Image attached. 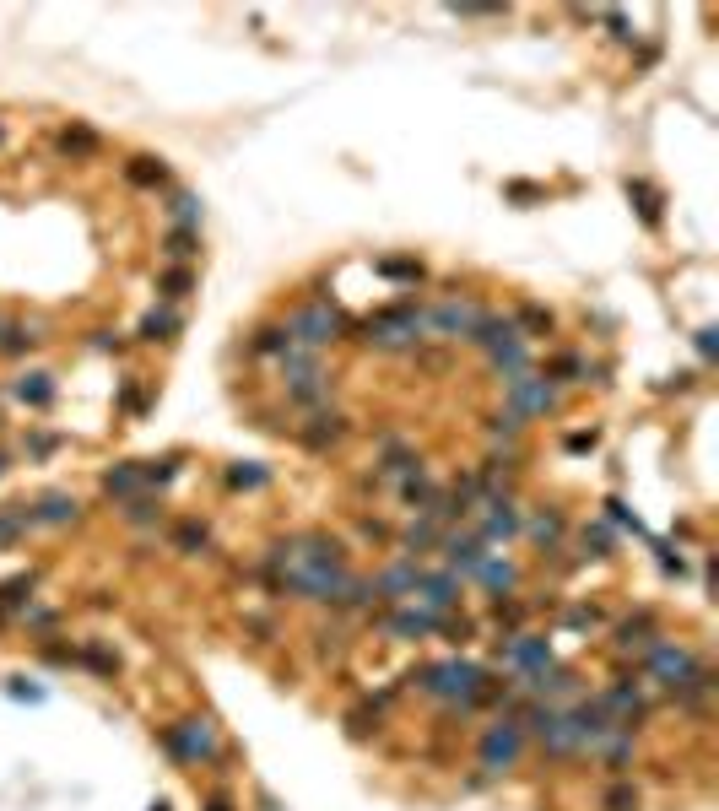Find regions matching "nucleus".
I'll list each match as a JSON object with an SVG mask.
<instances>
[{
    "label": "nucleus",
    "instance_id": "obj_1",
    "mask_svg": "<svg viewBox=\"0 0 719 811\" xmlns=\"http://www.w3.org/2000/svg\"><path fill=\"white\" fill-rule=\"evenodd\" d=\"M428 336V314L417 303H390V309L368 314L363 319V341L368 347H384V352H406Z\"/></svg>",
    "mask_w": 719,
    "mask_h": 811
},
{
    "label": "nucleus",
    "instance_id": "obj_2",
    "mask_svg": "<svg viewBox=\"0 0 719 811\" xmlns=\"http://www.w3.org/2000/svg\"><path fill=\"white\" fill-rule=\"evenodd\" d=\"M487 676L471 666V660H444V666H428L422 671V687H428L433 698H449V703H460V709H471V703H482L487 693Z\"/></svg>",
    "mask_w": 719,
    "mask_h": 811
},
{
    "label": "nucleus",
    "instance_id": "obj_3",
    "mask_svg": "<svg viewBox=\"0 0 719 811\" xmlns=\"http://www.w3.org/2000/svg\"><path fill=\"white\" fill-rule=\"evenodd\" d=\"M341 330H346V319H341V309H330L325 298H319V303H303V309L287 314V336H292V347H303V352L341 341Z\"/></svg>",
    "mask_w": 719,
    "mask_h": 811
},
{
    "label": "nucleus",
    "instance_id": "obj_4",
    "mask_svg": "<svg viewBox=\"0 0 719 811\" xmlns=\"http://www.w3.org/2000/svg\"><path fill=\"white\" fill-rule=\"evenodd\" d=\"M163 747L179 757L184 768H201V763H217V730H211V720H179L163 730Z\"/></svg>",
    "mask_w": 719,
    "mask_h": 811
},
{
    "label": "nucleus",
    "instance_id": "obj_5",
    "mask_svg": "<svg viewBox=\"0 0 719 811\" xmlns=\"http://www.w3.org/2000/svg\"><path fill=\"white\" fill-rule=\"evenodd\" d=\"M503 401H509V428H525V417H541V411L557 406V390H552V379L519 374V379H509Z\"/></svg>",
    "mask_w": 719,
    "mask_h": 811
},
{
    "label": "nucleus",
    "instance_id": "obj_6",
    "mask_svg": "<svg viewBox=\"0 0 719 811\" xmlns=\"http://www.w3.org/2000/svg\"><path fill=\"white\" fill-rule=\"evenodd\" d=\"M644 671L655 676L660 687H671V693H676V687H682L687 676L698 671V655H692L687 644H671V638H660V644L644 655Z\"/></svg>",
    "mask_w": 719,
    "mask_h": 811
},
{
    "label": "nucleus",
    "instance_id": "obj_7",
    "mask_svg": "<svg viewBox=\"0 0 719 811\" xmlns=\"http://www.w3.org/2000/svg\"><path fill=\"white\" fill-rule=\"evenodd\" d=\"M482 319H487V309H476V303H465V298H444L438 309H428V330L444 341H460V336L471 341Z\"/></svg>",
    "mask_w": 719,
    "mask_h": 811
},
{
    "label": "nucleus",
    "instance_id": "obj_8",
    "mask_svg": "<svg viewBox=\"0 0 719 811\" xmlns=\"http://www.w3.org/2000/svg\"><path fill=\"white\" fill-rule=\"evenodd\" d=\"M530 725H536V741H541L547 752H557V757L584 752V741H579V730H574V714H563V709H536V714H530Z\"/></svg>",
    "mask_w": 719,
    "mask_h": 811
},
{
    "label": "nucleus",
    "instance_id": "obj_9",
    "mask_svg": "<svg viewBox=\"0 0 719 811\" xmlns=\"http://www.w3.org/2000/svg\"><path fill=\"white\" fill-rule=\"evenodd\" d=\"M519 752H525V730H519L514 720H498L482 736V768H492V774H503V768L519 763Z\"/></svg>",
    "mask_w": 719,
    "mask_h": 811
},
{
    "label": "nucleus",
    "instance_id": "obj_10",
    "mask_svg": "<svg viewBox=\"0 0 719 811\" xmlns=\"http://www.w3.org/2000/svg\"><path fill=\"white\" fill-rule=\"evenodd\" d=\"M368 584H374V601H406V595H417L422 568L417 563H395V568H384V574L368 579Z\"/></svg>",
    "mask_w": 719,
    "mask_h": 811
},
{
    "label": "nucleus",
    "instance_id": "obj_11",
    "mask_svg": "<svg viewBox=\"0 0 719 811\" xmlns=\"http://www.w3.org/2000/svg\"><path fill=\"white\" fill-rule=\"evenodd\" d=\"M384 633H390V638H428V633H444V617H438V611L411 606V611H395V617H384Z\"/></svg>",
    "mask_w": 719,
    "mask_h": 811
},
{
    "label": "nucleus",
    "instance_id": "obj_12",
    "mask_svg": "<svg viewBox=\"0 0 719 811\" xmlns=\"http://www.w3.org/2000/svg\"><path fill=\"white\" fill-rule=\"evenodd\" d=\"M503 660H509V666H519V671H541V666H552V644H547V638L519 633V638H509V644H503Z\"/></svg>",
    "mask_w": 719,
    "mask_h": 811
},
{
    "label": "nucleus",
    "instance_id": "obj_13",
    "mask_svg": "<svg viewBox=\"0 0 719 811\" xmlns=\"http://www.w3.org/2000/svg\"><path fill=\"white\" fill-rule=\"evenodd\" d=\"M411 601H417L422 611H438V617H444V611L460 601V579L455 574H438V579L422 574V584H417V595H411Z\"/></svg>",
    "mask_w": 719,
    "mask_h": 811
},
{
    "label": "nucleus",
    "instance_id": "obj_14",
    "mask_svg": "<svg viewBox=\"0 0 719 811\" xmlns=\"http://www.w3.org/2000/svg\"><path fill=\"white\" fill-rule=\"evenodd\" d=\"M476 347H482V352H503V347H514V341H525V336H519V325H514V319H482V325H476Z\"/></svg>",
    "mask_w": 719,
    "mask_h": 811
},
{
    "label": "nucleus",
    "instance_id": "obj_15",
    "mask_svg": "<svg viewBox=\"0 0 719 811\" xmlns=\"http://www.w3.org/2000/svg\"><path fill=\"white\" fill-rule=\"evenodd\" d=\"M444 552H449V568H455V574H476V568H482V557H487V547L476 536H449Z\"/></svg>",
    "mask_w": 719,
    "mask_h": 811
},
{
    "label": "nucleus",
    "instance_id": "obj_16",
    "mask_svg": "<svg viewBox=\"0 0 719 811\" xmlns=\"http://www.w3.org/2000/svg\"><path fill=\"white\" fill-rule=\"evenodd\" d=\"M660 638H655V628H649V617H638V622H622L617 628V649L622 655H649Z\"/></svg>",
    "mask_w": 719,
    "mask_h": 811
},
{
    "label": "nucleus",
    "instance_id": "obj_17",
    "mask_svg": "<svg viewBox=\"0 0 719 811\" xmlns=\"http://www.w3.org/2000/svg\"><path fill=\"white\" fill-rule=\"evenodd\" d=\"M76 514H82V503L76 498H65V493H49L44 503L33 509V525H71Z\"/></svg>",
    "mask_w": 719,
    "mask_h": 811
},
{
    "label": "nucleus",
    "instance_id": "obj_18",
    "mask_svg": "<svg viewBox=\"0 0 719 811\" xmlns=\"http://www.w3.org/2000/svg\"><path fill=\"white\" fill-rule=\"evenodd\" d=\"M514 530H519V514L509 509V503L492 498V503H487V514H482V536H487V541H509Z\"/></svg>",
    "mask_w": 719,
    "mask_h": 811
},
{
    "label": "nucleus",
    "instance_id": "obj_19",
    "mask_svg": "<svg viewBox=\"0 0 719 811\" xmlns=\"http://www.w3.org/2000/svg\"><path fill=\"white\" fill-rule=\"evenodd\" d=\"M179 325H184L179 309H152L141 319V341H173V336H179Z\"/></svg>",
    "mask_w": 719,
    "mask_h": 811
},
{
    "label": "nucleus",
    "instance_id": "obj_20",
    "mask_svg": "<svg viewBox=\"0 0 719 811\" xmlns=\"http://www.w3.org/2000/svg\"><path fill=\"white\" fill-rule=\"evenodd\" d=\"M141 465H114V471L109 476H103V493H109V498H136L141 493Z\"/></svg>",
    "mask_w": 719,
    "mask_h": 811
},
{
    "label": "nucleus",
    "instance_id": "obj_21",
    "mask_svg": "<svg viewBox=\"0 0 719 811\" xmlns=\"http://www.w3.org/2000/svg\"><path fill=\"white\" fill-rule=\"evenodd\" d=\"M168 217H173V228H190V233H201V201H195L190 190H179L168 201Z\"/></svg>",
    "mask_w": 719,
    "mask_h": 811
},
{
    "label": "nucleus",
    "instance_id": "obj_22",
    "mask_svg": "<svg viewBox=\"0 0 719 811\" xmlns=\"http://www.w3.org/2000/svg\"><path fill=\"white\" fill-rule=\"evenodd\" d=\"M17 401H22V406H49V401H55V379H49V374L17 379Z\"/></svg>",
    "mask_w": 719,
    "mask_h": 811
},
{
    "label": "nucleus",
    "instance_id": "obj_23",
    "mask_svg": "<svg viewBox=\"0 0 719 811\" xmlns=\"http://www.w3.org/2000/svg\"><path fill=\"white\" fill-rule=\"evenodd\" d=\"M190 287H195L190 265H173V271H163V276H157V298H168V303L190 298Z\"/></svg>",
    "mask_w": 719,
    "mask_h": 811
},
{
    "label": "nucleus",
    "instance_id": "obj_24",
    "mask_svg": "<svg viewBox=\"0 0 719 811\" xmlns=\"http://www.w3.org/2000/svg\"><path fill=\"white\" fill-rule=\"evenodd\" d=\"M476 579H482L487 590H514V579H519V574H514V563H498V557L487 552V557H482V568H476Z\"/></svg>",
    "mask_w": 719,
    "mask_h": 811
},
{
    "label": "nucleus",
    "instance_id": "obj_25",
    "mask_svg": "<svg viewBox=\"0 0 719 811\" xmlns=\"http://www.w3.org/2000/svg\"><path fill=\"white\" fill-rule=\"evenodd\" d=\"M125 179H130V184H141V190H157V184H168V168H163V163H152V157H136V163L125 168Z\"/></svg>",
    "mask_w": 719,
    "mask_h": 811
},
{
    "label": "nucleus",
    "instance_id": "obj_26",
    "mask_svg": "<svg viewBox=\"0 0 719 811\" xmlns=\"http://www.w3.org/2000/svg\"><path fill=\"white\" fill-rule=\"evenodd\" d=\"M341 433H346L341 417H314V428H303V444H309V449H325V444H336Z\"/></svg>",
    "mask_w": 719,
    "mask_h": 811
},
{
    "label": "nucleus",
    "instance_id": "obj_27",
    "mask_svg": "<svg viewBox=\"0 0 719 811\" xmlns=\"http://www.w3.org/2000/svg\"><path fill=\"white\" fill-rule=\"evenodd\" d=\"M195 249H201V233H190V228H173V233L163 238V255H168V260H190Z\"/></svg>",
    "mask_w": 719,
    "mask_h": 811
},
{
    "label": "nucleus",
    "instance_id": "obj_28",
    "mask_svg": "<svg viewBox=\"0 0 719 811\" xmlns=\"http://www.w3.org/2000/svg\"><path fill=\"white\" fill-rule=\"evenodd\" d=\"M292 347V336H287V325L282 330H276V325H265V330H255V352L260 357H282Z\"/></svg>",
    "mask_w": 719,
    "mask_h": 811
},
{
    "label": "nucleus",
    "instance_id": "obj_29",
    "mask_svg": "<svg viewBox=\"0 0 719 811\" xmlns=\"http://www.w3.org/2000/svg\"><path fill=\"white\" fill-rule=\"evenodd\" d=\"M628 195L638 201V211H644V222H649V228H655V222H660V195L649 190L644 179H628Z\"/></svg>",
    "mask_w": 719,
    "mask_h": 811
},
{
    "label": "nucleus",
    "instance_id": "obj_30",
    "mask_svg": "<svg viewBox=\"0 0 719 811\" xmlns=\"http://www.w3.org/2000/svg\"><path fill=\"white\" fill-rule=\"evenodd\" d=\"M173 547H179V552H206L211 547V530L206 525H179V530H173Z\"/></svg>",
    "mask_w": 719,
    "mask_h": 811
},
{
    "label": "nucleus",
    "instance_id": "obj_31",
    "mask_svg": "<svg viewBox=\"0 0 719 811\" xmlns=\"http://www.w3.org/2000/svg\"><path fill=\"white\" fill-rule=\"evenodd\" d=\"M60 152H71V157H92V152H98V136L76 125V130H65V136H60Z\"/></svg>",
    "mask_w": 719,
    "mask_h": 811
},
{
    "label": "nucleus",
    "instance_id": "obj_32",
    "mask_svg": "<svg viewBox=\"0 0 719 811\" xmlns=\"http://www.w3.org/2000/svg\"><path fill=\"white\" fill-rule=\"evenodd\" d=\"M157 498L152 493H136V498H125V520H136V525H146V520H157Z\"/></svg>",
    "mask_w": 719,
    "mask_h": 811
},
{
    "label": "nucleus",
    "instance_id": "obj_33",
    "mask_svg": "<svg viewBox=\"0 0 719 811\" xmlns=\"http://www.w3.org/2000/svg\"><path fill=\"white\" fill-rule=\"evenodd\" d=\"M514 325H525L530 336H547V330H552V314H547V309H536V303H525V309L514 314Z\"/></svg>",
    "mask_w": 719,
    "mask_h": 811
},
{
    "label": "nucleus",
    "instance_id": "obj_34",
    "mask_svg": "<svg viewBox=\"0 0 719 811\" xmlns=\"http://www.w3.org/2000/svg\"><path fill=\"white\" fill-rule=\"evenodd\" d=\"M530 536H536L541 547H557V541H563V520H557V514H541V520L530 525Z\"/></svg>",
    "mask_w": 719,
    "mask_h": 811
},
{
    "label": "nucleus",
    "instance_id": "obj_35",
    "mask_svg": "<svg viewBox=\"0 0 719 811\" xmlns=\"http://www.w3.org/2000/svg\"><path fill=\"white\" fill-rule=\"evenodd\" d=\"M28 525H33V509H6L0 514V541L17 536V530H28Z\"/></svg>",
    "mask_w": 719,
    "mask_h": 811
},
{
    "label": "nucleus",
    "instance_id": "obj_36",
    "mask_svg": "<svg viewBox=\"0 0 719 811\" xmlns=\"http://www.w3.org/2000/svg\"><path fill=\"white\" fill-rule=\"evenodd\" d=\"M606 811H638V790H628V784L606 790Z\"/></svg>",
    "mask_w": 719,
    "mask_h": 811
},
{
    "label": "nucleus",
    "instance_id": "obj_37",
    "mask_svg": "<svg viewBox=\"0 0 719 811\" xmlns=\"http://www.w3.org/2000/svg\"><path fill=\"white\" fill-rule=\"evenodd\" d=\"M228 487H265V471L260 465H249V471L238 465V471H228Z\"/></svg>",
    "mask_w": 719,
    "mask_h": 811
},
{
    "label": "nucleus",
    "instance_id": "obj_38",
    "mask_svg": "<svg viewBox=\"0 0 719 811\" xmlns=\"http://www.w3.org/2000/svg\"><path fill=\"white\" fill-rule=\"evenodd\" d=\"M379 271H384V276H401V282H417V276H422V265H411V260H384Z\"/></svg>",
    "mask_w": 719,
    "mask_h": 811
},
{
    "label": "nucleus",
    "instance_id": "obj_39",
    "mask_svg": "<svg viewBox=\"0 0 719 811\" xmlns=\"http://www.w3.org/2000/svg\"><path fill=\"white\" fill-rule=\"evenodd\" d=\"M433 541H438L433 525H411V530H406V547H411V552H417V547H433Z\"/></svg>",
    "mask_w": 719,
    "mask_h": 811
},
{
    "label": "nucleus",
    "instance_id": "obj_40",
    "mask_svg": "<svg viewBox=\"0 0 719 811\" xmlns=\"http://www.w3.org/2000/svg\"><path fill=\"white\" fill-rule=\"evenodd\" d=\"M584 547H595V557H606V547H611V536H606V530H601V525H595V530H584Z\"/></svg>",
    "mask_w": 719,
    "mask_h": 811
},
{
    "label": "nucleus",
    "instance_id": "obj_41",
    "mask_svg": "<svg viewBox=\"0 0 719 811\" xmlns=\"http://www.w3.org/2000/svg\"><path fill=\"white\" fill-rule=\"evenodd\" d=\"M455 17H503L498 6H455Z\"/></svg>",
    "mask_w": 719,
    "mask_h": 811
},
{
    "label": "nucleus",
    "instance_id": "obj_42",
    "mask_svg": "<svg viewBox=\"0 0 719 811\" xmlns=\"http://www.w3.org/2000/svg\"><path fill=\"white\" fill-rule=\"evenodd\" d=\"M6 330H11V319H6V314H0V341H6Z\"/></svg>",
    "mask_w": 719,
    "mask_h": 811
},
{
    "label": "nucleus",
    "instance_id": "obj_43",
    "mask_svg": "<svg viewBox=\"0 0 719 811\" xmlns=\"http://www.w3.org/2000/svg\"><path fill=\"white\" fill-rule=\"evenodd\" d=\"M211 811H233V806L228 801H211Z\"/></svg>",
    "mask_w": 719,
    "mask_h": 811
},
{
    "label": "nucleus",
    "instance_id": "obj_44",
    "mask_svg": "<svg viewBox=\"0 0 719 811\" xmlns=\"http://www.w3.org/2000/svg\"><path fill=\"white\" fill-rule=\"evenodd\" d=\"M0 471H6V460H0Z\"/></svg>",
    "mask_w": 719,
    "mask_h": 811
}]
</instances>
